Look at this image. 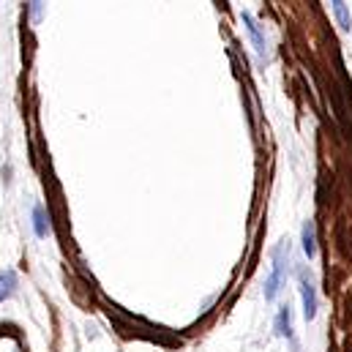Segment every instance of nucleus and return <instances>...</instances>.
Masks as SVG:
<instances>
[{"instance_id":"nucleus-3","label":"nucleus","mask_w":352,"mask_h":352,"mask_svg":"<svg viewBox=\"0 0 352 352\" xmlns=\"http://www.w3.org/2000/svg\"><path fill=\"white\" fill-rule=\"evenodd\" d=\"M243 25H246V30H249V36H252V41H254V50L263 55L265 50H267V41H265V36L260 33V25L254 22V16H252L249 11L243 14Z\"/></svg>"},{"instance_id":"nucleus-1","label":"nucleus","mask_w":352,"mask_h":352,"mask_svg":"<svg viewBox=\"0 0 352 352\" xmlns=\"http://www.w3.org/2000/svg\"><path fill=\"white\" fill-rule=\"evenodd\" d=\"M287 260H289V249H276L273 254V270L265 281V300H276L278 289H281V281H284V270H287Z\"/></svg>"},{"instance_id":"nucleus-5","label":"nucleus","mask_w":352,"mask_h":352,"mask_svg":"<svg viewBox=\"0 0 352 352\" xmlns=\"http://www.w3.org/2000/svg\"><path fill=\"white\" fill-rule=\"evenodd\" d=\"M276 333L278 336H292V314H289V306H281L278 314H276Z\"/></svg>"},{"instance_id":"nucleus-9","label":"nucleus","mask_w":352,"mask_h":352,"mask_svg":"<svg viewBox=\"0 0 352 352\" xmlns=\"http://www.w3.org/2000/svg\"><path fill=\"white\" fill-rule=\"evenodd\" d=\"M41 14H44V0H30V16H33V22H41Z\"/></svg>"},{"instance_id":"nucleus-4","label":"nucleus","mask_w":352,"mask_h":352,"mask_svg":"<svg viewBox=\"0 0 352 352\" xmlns=\"http://www.w3.org/2000/svg\"><path fill=\"white\" fill-rule=\"evenodd\" d=\"M16 287H19L16 273H14V270H0V303L8 300V298L16 292Z\"/></svg>"},{"instance_id":"nucleus-6","label":"nucleus","mask_w":352,"mask_h":352,"mask_svg":"<svg viewBox=\"0 0 352 352\" xmlns=\"http://www.w3.org/2000/svg\"><path fill=\"white\" fill-rule=\"evenodd\" d=\"M33 230H36L38 238H47V232H50V219H47L44 205H36L33 208Z\"/></svg>"},{"instance_id":"nucleus-7","label":"nucleus","mask_w":352,"mask_h":352,"mask_svg":"<svg viewBox=\"0 0 352 352\" xmlns=\"http://www.w3.org/2000/svg\"><path fill=\"white\" fill-rule=\"evenodd\" d=\"M331 3H333V11H336V19H339V28H342V30H350L352 16H350V11H347V3H344V0H331Z\"/></svg>"},{"instance_id":"nucleus-2","label":"nucleus","mask_w":352,"mask_h":352,"mask_svg":"<svg viewBox=\"0 0 352 352\" xmlns=\"http://www.w3.org/2000/svg\"><path fill=\"white\" fill-rule=\"evenodd\" d=\"M300 298H303V317L314 320L317 317V289L306 276L300 278Z\"/></svg>"},{"instance_id":"nucleus-8","label":"nucleus","mask_w":352,"mask_h":352,"mask_svg":"<svg viewBox=\"0 0 352 352\" xmlns=\"http://www.w3.org/2000/svg\"><path fill=\"white\" fill-rule=\"evenodd\" d=\"M303 252H306V257H314L317 254V246H314V221H306L303 224Z\"/></svg>"}]
</instances>
